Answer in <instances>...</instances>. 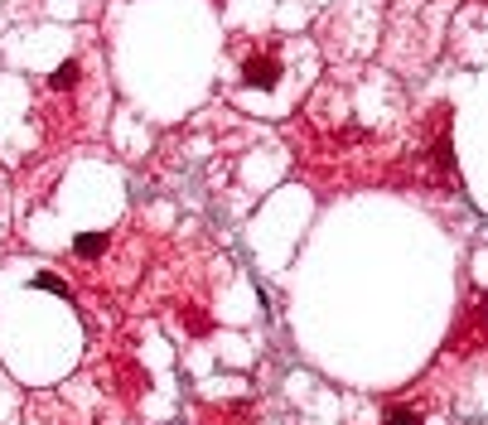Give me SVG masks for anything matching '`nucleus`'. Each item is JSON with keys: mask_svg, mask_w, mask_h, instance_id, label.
Returning a JSON list of instances; mask_svg holds the SVG:
<instances>
[{"mask_svg": "<svg viewBox=\"0 0 488 425\" xmlns=\"http://www.w3.org/2000/svg\"><path fill=\"white\" fill-rule=\"evenodd\" d=\"M242 88H276L281 83V44H252L242 53V68H237Z\"/></svg>", "mask_w": 488, "mask_h": 425, "instance_id": "obj_1", "label": "nucleus"}, {"mask_svg": "<svg viewBox=\"0 0 488 425\" xmlns=\"http://www.w3.org/2000/svg\"><path fill=\"white\" fill-rule=\"evenodd\" d=\"M34 285H44V290H54V295H68V285H63L54 271H39V276H34Z\"/></svg>", "mask_w": 488, "mask_h": 425, "instance_id": "obj_2", "label": "nucleus"}, {"mask_svg": "<svg viewBox=\"0 0 488 425\" xmlns=\"http://www.w3.org/2000/svg\"><path fill=\"white\" fill-rule=\"evenodd\" d=\"M387 425H425V416H416V411H406V406H396L387 416Z\"/></svg>", "mask_w": 488, "mask_h": 425, "instance_id": "obj_3", "label": "nucleus"}]
</instances>
